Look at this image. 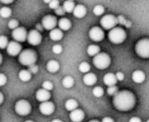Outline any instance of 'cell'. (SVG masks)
Segmentation results:
<instances>
[{
    "label": "cell",
    "mask_w": 149,
    "mask_h": 122,
    "mask_svg": "<svg viewBox=\"0 0 149 122\" xmlns=\"http://www.w3.org/2000/svg\"><path fill=\"white\" fill-rule=\"evenodd\" d=\"M113 105L118 111L127 112L132 110L135 104L136 98L134 94L129 91H118L113 98Z\"/></svg>",
    "instance_id": "1"
},
{
    "label": "cell",
    "mask_w": 149,
    "mask_h": 122,
    "mask_svg": "<svg viewBox=\"0 0 149 122\" xmlns=\"http://www.w3.org/2000/svg\"><path fill=\"white\" fill-rule=\"evenodd\" d=\"M37 60L36 53L32 49H25L22 50L19 54V62L20 64L25 66H31L33 65Z\"/></svg>",
    "instance_id": "2"
},
{
    "label": "cell",
    "mask_w": 149,
    "mask_h": 122,
    "mask_svg": "<svg viewBox=\"0 0 149 122\" xmlns=\"http://www.w3.org/2000/svg\"><path fill=\"white\" fill-rule=\"evenodd\" d=\"M108 38L113 44H121L126 39V33L121 27H113L108 33Z\"/></svg>",
    "instance_id": "3"
},
{
    "label": "cell",
    "mask_w": 149,
    "mask_h": 122,
    "mask_svg": "<svg viewBox=\"0 0 149 122\" xmlns=\"http://www.w3.org/2000/svg\"><path fill=\"white\" fill-rule=\"evenodd\" d=\"M93 64L99 70L107 69L111 65V57L106 53H98L93 57Z\"/></svg>",
    "instance_id": "4"
},
{
    "label": "cell",
    "mask_w": 149,
    "mask_h": 122,
    "mask_svg": "<svg viewBox=\"0 0 149 122\" xmlns=\"http://www.w3.org/2000/svg\"><path fill=\"white\" fill-rule=\"evenodd\" d=\"M135 52L141 58H149V39L139 40L135 45Z\"/></svg>",
    "instance_id": "5"
},
{
    "label": "cell",
    "mask_w": 149,
    "mask_h": 122,
    "mask_svg": "<svg viewBox=\"0 0 149 122\" xmlns=\"http://www.w3.org/2000/svg\"><path fill=\"white\" fill-rule=\"evenodd\" d=\"M32 111V106L30 103L26 100L21 99L15 104V112L20 116H26Z\"/></svg>",
    "instance_id": "6"
},
{
    "label": "cell",
    "mask_w": 149,
    "mask_h": 122,
    "mask_svg": "<svg viewBox=\"0 0 149 122\" xmlns=\"http://www.w3.org/2000/svg\"><path fill=\"white\" fill-rule=\"evenodd\" d=\"M118 24L117 18L114 15L111 14H107L102 17L100 20V25L102 26L103 28L106 30H111L113 27H115Z\"/></svg>",
    "instance_id": "7"
},
{
    "label": "cell",
    "mask_w": 149,
    "mask_h": 122,
    "mask_svg": "<svg viewBox=\"0 0 149 122\" xmlns=\"http://www.w3.org/2000/svg\"><path fill=\"white\" fill-rule=\"evenodd\" d=\"M13 38L15 40V41L18 42H24L26 40L27 38V31L25 27H17L13 30L12 33Z\"/></svg>",
    "instance_id": "8"
},
{
    "label": "cell",
    "mask_w": 149,
    "mask_h": 122,
    "mask_svg": "<svg viewBox=\"0 0 149 122\" xmlns=\"http://www.w3.org/2000/svg\"><path fill=\"white\" fill-rule=\"evenodd\" d=\"M27 41L29 44H31L32 46H38L40 44L42 37L41 34L39 31H37L36 29L34 30H31L29 33H27V38H26Z\"/></svg>",
    "instance_id": "9"
},
{
    "label": "cell",
    "mask_w": 149,
    "mask_h": 122,
    "mask_svg": "<svg viewBox=\"0 0 149 122\" xmlns=\"http://www.w3.org/2000/svg\"><path fill=\"white\" fill-rule=\"evenodd\" d=\"M41 25L46 30L51 31L52 29L55 28L57 25V20L53 15H47L41 20Z\"/></svg>",
    "instance_id": "10"
},
{
    "label": "cell",
    "mask_w": 149,
    "mask_h": 122,
    "mask_svg": "<svg viewBox=\"0 0 149 122\" xmlns=\"http://www.w3.org/2000/svg\"><path fill=\"white\" fill-rule=\"evenodd\" d=\"M6 51L10 55L16 56L22 51V46L18 41H9L6 47Z\"/></svg>",
    "instance_id": "11"
},
{
    "label": "cell",
    "mask_w": 149,
    "mask_h": 122,
    "mask_svg": "<svg viewBox=\"0 0 149 122\" xmlns=\"http://www.w3.org/2000/svg\"><path fill=\"white\" fill-rule=\"evenodd\" d=\"M89 36L94 41H101L104 38V31L100 27L94 26V27H92L90 30Z\"/></svg>",
    "instance_id": "12"
},
{
    "label": "cell",
    "mask_w": 149,
    "mask_h": 122,
    "mask_svg": "<svg viewBox=\"0 0 149 122\" xmlns=\"http://www.w3.org/2000/svg\"><path fill=\"white\" fill-rule=\"evenodd\" d=\"M40 112L43 114V115H51L54 111V105L50 102L49 100L45 101V102H41V104L40 105Z\"/></svg>",
    "instance_id": "13"
},
{
    "label": "cell",
    "mask_w": 149,
    "mask_h": 122,
    "mask_svg": "<svg viewBox=\"0 0 149 122\" xmlns=\"http://www.w3.org/2000/svg\"><path fill=\"white\" fill-rule=\"evenodd\" d=\"M69 118H70L71 121H73V122H82L84 119V112L83 110L77 108V109L71 111V112L69 114Z\"/></svg>",
    "instance_id": "14"
},
{
    "label": "cell",
    "mask_w": 149,
    "mask_h": 122,
    "mask_svg": "<svg viewBox=\"0 0 149 122\" xmlns=\"http://www.w3.org/2000/svg\"><path fill=\"white\" fill-rule=\"evenodd\" d=\"M87 13V9L83 5H77L74 6V10H73V14L76 18L78 19H83Z\"/></svg>",
    "instance_id": "15"
},
{
    "label": "cell",
    "mask_w": 149,
    "mask_h": 122,
    "mask_svg": "<svg viewBox=\"0 0 149 122\" xmlns=\"http://www.w3.org/2000/svg\"><path fill=\"white\" fill-rule=\"evenodd\" d=\"M51 95H50V92L45 89H40L37 91L36 92V99L40 102H45V101H47L49 100Z\"/></svg>",
    "instance_id": "16"
},
{
    "label": "cell",
    "mask_w": 149,
    "mask_h": 122,
    "mask_svg": "<svg viewBox=\"0 0 149 122\" xmlns=\"http://www.w3.org/2000/svg\"><path fill=\"white\" fill-rule=\"evenodd\" d=\"M132 81L136 84H141L145 81L146 79V75L143 71L141 70H135L132 75Z\"/></svg>",
    "instance_id": "17"
},
{
    "label": "cell",
    "mask_w": 149,
    "mask_h": 122,
    "mask_svg": "<svg viewBox=\"0 0 149 122\" xmlns=\"http://www.w3.org/2000/svg\"><path fill=\"white\" fill-rule=\"evenodd\" d=\"M117 78L116 76L113 73H107L104 77V83L107 86H112L117 84Z\"/></svg>",
    "instance_id": "18"
},
{
    "label": "cell",
    "mask_w": 149,
    "mask_h": 122,
    "mask_svg": "<svg viewBox=\"0 0 149 122\" xmlns=\"http://www.w3.org/2000/svg\"><path fill=\"white\" fill-rule=\"evenodd\" d=\"M49 37L52 40H54V41H58V40H61L63 37V33L61 29L59 28H54L50 31V33H49Z\"/></svg>",
    "instance_id": "19"
},
{
    "label": "cell",
    "mask_w": 149,
    "mask_h": 122,
    "mask_svg": "<svg viewBox=\"0 0 149 122\" xmlns=\"http://www.w3.org/2000/svg\"><path fill=\"white\" fill-rule=\"evenodd\" d=\"M97 81V76L93 73H86V75L84 77V83L88 85V86H91L93 84H95Z\"/></svg>",
    "instance_id": "20"
},
{
    "label": "cell",
    "mask_w": 149,
    "mask_h": 122,
    "mask_svg": "<svg viewBox=\"0 0 149 122\" xmlns=\"http://www.w3.org/2000/svg\"><path fill=\"white\" fill-rule=\"evenodd\" d=\"M58 26L61 31H68L71 28V22L68 19L62 18L58 21Z\"/></svg>",
    "instance_id": "21"
},
{
    "label": "cell",
    "mask_w": 149,
    "mask_h": 122,
    "mask_svg": "<svg viewBox=\"0 0 149 122\" xmlns=\"http://www.w3.org/2000/svg\"><path fill=\"white\" fill-rule=\"evenodd\" d=\"M47 70L50 73H55L60 70V64L57 61L55 60H51L47 64Z\"/></svg>",
    "instance_id": "22"
},
{
    "label": "cell",
    "mask_w": 149,
    "mask_h": 122,
    "mask_svg": "<svg viewBox=\"0 0 149 122\" xmlns=\"http://www.w3.org/2000/svg\"><path fill=\"white\" fill-rule=\"evenodd\" d=\"M78 107V103L77 100H74L73 98H70V99H68L65 103V108L66 110L71 112L74 109H77Z\"/></svg>",
    "instance_id": "23"
},
{
    "label": "cell",
    "mask_w": 149,
    "mask_h": 122,
    "mask_svg": "<svg viewBox=\"0 0 149 122\" xmlns=\"http://www.w3.org/2000/svg\"><path fill=\"white\" fill-rule=\"evenodd\" d=\"M31 77H32V75H31V72L29 70H22L19 73V78L22 82H28L31 79Z\"/></svg>",
    "instance_id": "24"
},
{
    "label": "cell",
    "mask_w": 149,
    "mask_h": 122,
    "mask_svg": "<svg viewBox=\"0 0 149 122\" xmlns=\"http://www.w3.org/2000/svg\"><path fill=\"white\" fill-rule=\"evenodd\" d=\"M100 52V47L97 45H90L87 48V53L90 56H95Z\"/></svg>",
    "instance_id": "25"
},
{
    "label": "cell",
    "mask_w": 149,
    "mask_h": 122,
    "mask_svg": "<svg viewBox=\"0 0 149 122\" xmlns=\"http://www.w3.org/2000/svg\"><path fill=\"white\" fill-rule=\"evenodd\" d=\"M74 6H76V5H74V1H65L64 4H63V9L65 11V13H73V10L74 8Z\"/></svg>",
    "instance_id": "26"
},
{
    "label": "cell",
    "mask_w": 149,
    "mask_h": 122,
    "mask_svg": "<svg viewBox=\"0 0 149 122\" xmlns=\"http://www.w3.org/2000/svg\"><path fill=\"white\" fill-rule=\"evenodd\" d=\"M74 84V80L71 77H66L62 80V85L67 89H69V88L73 87Z\"/></svg>",
    "instance_id": "27"
},
{
    "label": "cell",
    "mask_w": 149,
    "mask_h": 122,
    "mask_svg": "<svg viewBox=\"0 0 149 122\" xmlns=\"http://www.w3.org/2000/svg\"><path fill=\"white\" fill-rule=\"evenodd\" d=\"M12 15V10L9 7H2L0 9V16L4 19L9 18Z\"/></svg>",
    "instance_id": "28"
},
{
    "label": "cell",
    "mask_w": 149,
    "mask_h": 122,
    "mask_svg": "<svg viewBox=\"0 0 149 122\" xmlns=\"http://www.w3.org/2000/svg\"><path fill=\"white\" fill-rule=\"evenodd\" d=\"M91 70V65L86 63V62H84V63H81L80 65H79V70L82 72V73H88Z\"/></svg>",
    "instance_id": "29"
},
{
    "label": "cell",
    "mask_w": 149,
    "mask_h": 122,
    "mask_svg": "<svg viewBox=\"0 0 149 122\" xmlns=\"http://www.w3.org/2000/svg\"><path fill=\"white\" fill-rule=\"evenodd\" d=\"M93 13L96 16H101L104 13V8L101 5H97L93 8Z\"/></svg>",
    "instance_id": "30"
},
{
    "label": "cell",
    "mask_w": 149,
    "mask_h": 122,
    "mask_svg": "<svg viewBox=\"0 0 149 122\" xmlns=\"http://www.w3.org/2000/svg\"><path fill=\"white\" fill-rule=\"evenodd\" d=\"M92 93L95 97L97 98H101L104 95V89L100 86H97L93 89Z\"/></svg>",
    "instance_id": "31"
},
{
    "label": "cell",
    "mask_w": 149,
    "mask_h": 122,
    "mask_svg": "<svg viewBox=\"0 0 149 122\" xmlns=\"http://www.w3.org/2000/svg\"><path fill=\"white\" fill-rule=\"evenodd\" d=\"M8 39L6 36H0V48H6L8 45Z\"/></svg>",
    "instance_id": "32"
},
{
    "label": "cell",
    "mask_w": 149,
    "mask_h": 122,
    "mask_svg": "<svg viewBox=\"0 0 149 122\" xmlns=\"http://www.w3.org/2000/svg\"><path fill=\"white\" fill-rule=\"evenodd\" d=\"M117 92H118V87H117L116 85L108 86V89H107V94H108L109 96H114Z\"/></svg>",
    "instance_id": "33"
},
{
    "label": "cell",
    "mask_w": 149,
    "mask_h": 122,
    "mask_svg": "<svg viewBox=\"0 0 149 122\" xmlns=\"http://www.w3.org/2000/svg\"><path fill=\"white\" fill-rule=\"evenodd\" d=\"M42 88L47 90V91H52L54 86H53V84L50 82V81H45L43 84H42Z\"/></svg>",
    "instance_id": "34"
},
{
    "label": "cell",
    "mask_w": 149,
    "mask_h": 122,
    "mask_svg": "<svg viewBox=\"0 0 149 122\" xmlns=\"http://www.w3.org/2000/svg\"><path fill=\"white\" fill-rule=\"evenodd\" d=\"M48 6H49L50 9L55 10L58 6H60V2H59V0H51Z\"/></svg>",
    "instance_id": "35"
},
{
    "label": "cell",
    "mask_w": 149,
    "mask_h": 122,
    "mask_svg": "<svg viewBox=\"0 0 149 122\" xmlns=\"http://www.w3.org/2000/svg\"><path fill=\"white\" fill-rule=\"evenodd\" d=\"M8 26H9V28H11V29H13V30L15 29V28H17V27L19 26V21L16 20H12L9 21Z\"/></svg>",
    "instance_id": "36"
},
{
    "label": "cell",
    "mask_w": 149,
    "mask_h": 122,
    "mask_svg": "<svg viewBox=\"0 0 149 122\" xmlns=\"http://www.w3.org/2000/svg\"><path fill=\"white\" fill-rule=\"evenodd\" d=\"M52 50L55 54H60L62 52V47L59 44H56L52 47Z\"/></svg>",
    "instance_id": "37"
},
{
    "label": "cell",
    "mask_w": 149,
    "mask_h": 122,
    "mask_svg": "<svg viewBox=\"0 0 149 122\" xmlns=\"http://www.w3.org/2000/svg\"><path fill=\"white\" fill-rule=\"evenodd\" d=\"M7 82V78L5 74L0 73V86H4Z\"/></svg>",
    "instance_id": "38"
},
{
    "label": "cell",
    "mask_w": 149,
    "mask_h": 122,
    "mask_svg": "<svg viewBox=\"0 0 149 122\" xmlns=\"http://www.w3.org/2000/svg\"><path fill=\"white\" fill-rule=\"evenodd\" d=\"M54 12H55V14H57V15H59V16H63V15L65 14V11H64L63 7H61V6H58V7L54 10Z\"/></svg>",
    "instance_id": "39"
},
{
    "label": "cell",
    "mask_w": 149,
    "mask_h": 122,
    "mask_svg": "<svg viewBox=\"0 0 149 122\" xmlns=\"http://www.w3.org/2000/svg\"><path fill=\"white\" fill-rule=\"evenodd\" d=\"M117 20H118V23L120 24L121 26H125V22H126L125 18L124 16H122V15L118 16V17H117Z\"/></svg>",
    "instance_id": "40"
},
{
    "label": "cell",
    "mask_w": 149,
    "mask_h": 122,
    "mask_svg": "<svg viewBox=\"0 0 149 122\" xmlns=\"http://www.w3.org/2000/svg\"><path fill=\"white\" fill-rule=\"evenodd\" d=\"M28 70L31 72V74H36L39 71V68H38V66H36L35 64H33V65L29 66V70Z\"/></svg>",
    "instance_id": "41"
},
{
    "label": "cell",
    "mask_w": 149,
    "mask_h": 122,
    "mask_svg": "<svg viewBox=\"0 0 149 122\" xmlns=\"http://www.w3.org/2000/svg\"><path fill=\"white\" fill-rule=\"evenodd\" d=\"M115 76H116V78H117L118 81H123V80H124V77H125L124 73H122V72H118Z\"/></svg>",
    "instance_id": "42"
},
{
    "label": "cell",
    "mask_w": 149,
    "mask_h": 122,
    "mask_svg": "<svg viewBox=\"0 0 149 122\" xmlns=\"http://www.w3.org/2000/svg\"><path fill=\"white\" fill-rule=\"evenodd\" d=\"M129 122H142V121H141V119H140L139 118H138V117H132V118L130 119Z\"/></svg>",
    "instance_id": "43"
},
{
    "label": "cell",
    "mask_w": 149,
    "mask_h": 122,
    "mask_svg": "<svg viewBox=\"0 0 149 122\" xmlns=\"http://www.w3.org/2000/svg\"><path fill=\"white\" fill-rule=\"evenodd\" d=\"M14 0H0V2L5 4V5H10L12 3H13Z\"/></svg>",
    "instance_id": "44"
},
{
    "label": "cell",
    "mask_w": 149,
    "mask_h": 122,
    "mask_svg": "<svg viewBox=\"0 0 149 122\" xmlns=\"http://www.w3.org/2000/svg\"><path fill=\"white\" fill-rule=\"evenodd\" d=\"M102 122H114V120L111 118H110V117H104L102 119Z\"/></svg>",
    "instance_id": "45"
},
{
    "label": "cell",
    "mask_w": 149,
    "mask_h": 122,
    "mask_svg": "<svg viewBox=\"0 0 149 122\" xmlns=\"http://www.w3.org/2000/svg\"><path fill=\"white\" fill-rule=\"evenodd\" d=\"M125 26L127 27V28H130V27L132 26V22L129 21V20H126V22H125Z\"/></svg>",
    "instance_id": "46"
},
{
    "label": "cell",
    "mask_w": 149,
    "mask_h": 122,
    "mask_svg": "<svg viewBox=\"0 0 149 122\" xmlns=\"http://www.w3.org/2000/svg\"><path fill=\"white\" fill-rule=\"evenodd\" d=\"M3 102H4V95L0 92V105H1Z\"/></svg>",
    "instance_id": "47"
},
{
    "label": "cell",
    "mask_w": 149,
    "mask_h": 122,
    "mask_svg": "<svg viewBox=\"0 0 149 122\" xmlns=\"http://www.w3.org/2000/svg\"><path fill=\"white\" fill-rule=\"evenodd\" d=\"M36 27H37V29H36L37 31H41L42 30V28H40L41 26L40 25H36Z\"/></svg>",
    "instance_id": "48"
},
{
    "label": "cell",
    "mask_w": 149,
    "mask_h": 122,
    "mask_svg": "<svg viewBox=\"0 0 149 122\" xmlns=\"http://www.w3.org/2000/svg\"><path fill=\"white\" fill-rule=\"evenodd\" d=\"M2 62H3V57H2V54H0V64L2 63Z\"/></svg>",
    "instance_id": "49"
},
{
    "label": "cell",
    "mask_w": 149,
    "mask_h": 122,
    "mask_svg": "<svg viewBox=\"0 0 149 122\" xmlns=\"http://www.w3.org/2000/svg\"><path fill=\"white\" fill-rule=\"evenodd\" d=\"M52 122H62V121H61V119H54V120H52Z\"/></svg>",
    "instance_id": "50"
},
{
    "label": "cell",
    "mask_w": 149,
    "mask_h": 122,
    "mask_svg": "<svg viewBox=\"0 0 149 122\" xmlns=\"http://www.w3.org/2000/svg\"><path fill=\"white\" fill-rule=\"evenodd\" d=\"M43 1H44V3H45V4H49L51 0H43Z\"/></svg>",
    "instance_id": "51"
},
{
    "label": "cell",
    "mask_w": 149,
    "mask_h": 122,
    "mask_svg": "<svg viewBox=\"0 0 149 122\" xmlns=\"http://www.w3.org/2000/svg\"><path fill=\"white\" fill-rule=\"evenodd\" d=\"M89 122H100V121H98V120H97V119H92V120H91V121H89Z\"/></svg>",
    "instance_id": "52"
},
{
    "label": "cell",
    "mask_w": 149,
    "mask_h": 122,
    "mask_svg": "<svg viewBox=\"0 0 149 122\" xmlns=\"http://www.w3.org/2000/svg\"><path fill=\"white\" fill-rule=\"evenodd\" d=\"M26 122H33V121H32V120H26Z\"/></svg>",
    "instance_id": "53"
},
{
    "label": "cell",
    "mask_w": 149,
    "mask_h": 122,
    "mask_svg": "<svg viewBox=\"0 0 149 122\" xmlns=\"http://www.w3.org/2000/svg\"><path fill=\"white\" fill-rule=\"evenodd\" d=\"M67 1H74V0H67Z\"/></svg>",
    "instance_id": "54"
},
{
    "label": "cell",
    "mask_w": 149,
    "mask_h": 122,
    "mask_svg": "<svg viewBox=\"0 0 149 122\" xmlns=\"http://www.w3.org/2000/svg\"><path fill=\"white\" fill-rule=\"evenodd\" d=\"M146 122H149V119H147V121H146Z\"/></svg>",
    "instance_id": "55"
}]
</instances>
